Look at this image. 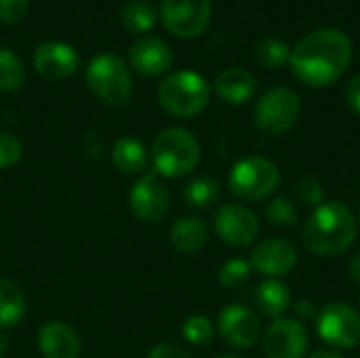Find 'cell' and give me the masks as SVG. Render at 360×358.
<instances>
[{"instance_id":"cell-7","label":"cell","mask_w":360,"mask_h":358,"mask_svg":"<svg viewBox=\"0 0 360 358\" xmlns=\"http://www.w3.org/2000/svg\"><path fill=\"white\" fill-rule=\"evenodd\" d=\"M302 101L300 95L289 87L268 89L255 103L253 122L266 135H283L293 129L300 120Z\"/></svg>"},{"instance_id":"cell-34","label":"cell","mask_w":360,"mask_h":358,"mask_svg":"<svg viewBox=\"0 0 360 358\" xmlns=\"http://www.w3.org/2000/svg\"><path fill=\"white\" fill-rule=\"evenodd\" d=\"M346 101H348L350 110L356 116H360V74L348 82V87H346Z\"/></svg>"},{"instance_id":"cell-27","label":"cell","mask_w":360,"mask_h":358,"mask_svg":"<svg viewBox=\"0 0 360 358\" xmlns=\"http://www.w3.org/2000/svg\"><path fill=\"white\" fill-rule=\"evenodd\" d=\"M251 274H253L251 264L247 260L234 257L221 264V268L217 270V281L226 289H240L249 283Z\"/></svg>"},{"instance_id":"cell-8","label":"cell","mask_w":360,"mask_h":358,"mask_svg":"<svg viewBox=\"0 0 360 358\" xmlns=\"http://www.w3.org/2000/svg\"><path fill=\"white\" fill-rule=\"evenodd\" d=\"M316 333L331 348H356L360 344V312L350 304L331 302L316 317Z\"/></svg>"},{"instance_id":"cell-5","label":"cell","mask_w":360,"mask_h":358,"mask_svg":"<svg viewBox=\"0 0 360 358\" xmlns=\"http://www.w3.org/2000/svg\"><path fill=\"white\" fill-rule=\"evenodd\" d=\"M211 99L209 82L192 70H179L162 78L158 87L160 106L177 118L198 116Z\"/></svg>"},{"instance_id":"cell-29","label":"cell","mask_w":360,"mask_h":358,"mask_svg":"<svg viewBox=\"0 0 360 358\" xmlns=\"http://www.w3.org/2000/svg\"><path fill=\"white\" fill-rule=\"evenodd\" d=\"M266 219L272 224V226H278V228H291L297 224V209H295V203L287 196H276L272 198L268 205H266Z\"/></svg>"},{"instance_id":"cell-35","label":"cell","mask_w":360,"mask_h":358,"mask_svg":"<svg viewBox=\"0 0 360 358\" xmlns=\"http://www.w3.org/2000/svg\"><path fill=\"white\" fill-rule=\"evenodd\" d=\"M293 310H295V314H297L300 319H312V317L316 314V308H314V304H312V302H308V300H302V302H297V304L293 306Z\"/></svg>"},{"instance_id":"cell-25","label":"cell","mask_w":360,"mask_h":358,"mask_svg":"<svg viewBox=\"0 0 360 358\" xmlns=\"http://www.w3.org/2000/svg\"><path fill=\"white\" fill-rule=\"evenodd\" d=\"M25 82V68L17 53L11 49H0V91L15 93Z\"/></svg>"},{"instance_id":"cell-16","label":"cell","mask_w":360,"mask_h":358,"mask_svg":"<svg viewBox=\"0 0 360 358\" xmlns=\"http://www.w3.org/2000/svg\"><path fill=\"white\" fill-rule=\"evenodd\" d=\"M129 63L141 76H148V78L162 76L173 65V51L162 38L146 36L131 44Z\"/></svg>"},{"instance_id":"cell-11","label":"cell","mask_w":360,"mask_h":358,"mask_svg":"<svg viewBox=\"0 0 360 358\" xmlns=\"http://www.w3.org/2000/svg\"><path fill=\"white\" fill-rule=\"evenodd\" d=\"M160 19L177 38H196L211 21L209 0H162Z\"/></svg>"},{"instance_id":"cell-40","label":"cell","mask_w":360,"mask_h":358,"mask_svg":"<svg viewBox=\"0 0 360 358\" xmlns=\"http://www.w3.org/2000/svg\"><path fill=\"white\" fill-rule=\"evenodd\" d=\"M359 222H360V205H359Z\"/></svg>"},{"instance_id":"cell-37","label":"cell","mask_w":360,"mask_h":358,"mask_svg":"<svg viewBox=\"0 0 360 358\" xmlns=\"http://www.w3.org/2000/svg\"><path fill=\"white\" fill-rule=\"evenodd\" d=\"M308 358H344L342 354H338V352H333V350H316V352H312Z\"/></svg>"},{"instance_id":"cell-28","label":"cell","mask_w":360,"mask_h":358,"mask_svg":"<svg viewBox=\"0 0 360 358\" xmlns=\"http://www.w3.org/2000/svg\"><path fill=\"white\" fill-rule=\"evenodd\" d=\"M181 335L192 346H207V344H211L215 329H213V323L205 314H192L184 321Z\"/></svg>"},{"instance_id":"cell-24","label":"cell","mask_w":360,"mask_h":358,"mask_svg":"<svg viewBox=\"0 0 360 358\" xmlns=\"http://www.w3.org/2000/svg\"><path fill=\"white\" fill-rule=\"evenodd\" d=\"M120 21L122 27L129 32H150L156 25V8L146 2V0H131L129 4H124L122 13H120Z\"/></svg>"},{"instance_id":"cell-6","label":"cell","mask_w":360,"mask_h":358,"mask_svg":"<svg viewBox=\"0 0 360 358\" xmlns=\"http://www.w3.org/2000/svg\"><path fill=\"white\" fill-rule=\"evenodd\" d=\"M281 186L278 167L264 156H247L238 160L228 175L230 192L245 203L266 200Z\"/></svg>"},{"instance_id":"cell-22","label":"cell","mask_w":360,"mask_h":358,"mask_svg":"<svg viewBox=\"0 0 360 358\" xmlns=\"http://www.w3.org/2000/svg\"><path fill=\"white\" fill-rule=\"evenodd\" d=\"M25 295L17 283L0 276V331L11 329L25 317Z\"/></svg>"},{"instance_id":"cell-18","label":"cell","mask_w":360,"mask_h":358,"mask_svg":"<svg viewBox=\"0 0 360 358\" xmlns=\"http://www.w3.org/2000/svg\"><path fill=\"white\" fill-rule=\"evenodd\" d=\"M213 89L219 95V99H224L226 103L240 106L255 95L257 80L245 68H226L215 76Z\"/></svg>"},{"instance_id":"cell-32","label":"cell","mask_w":360,"mask_h":358,"mask_svg":"<svg viewBox=\"0 0 360 358\" xmlns=\"http://www.w3.org/2000/svg\"><path fill=\"white\" fill-rule=\"evenodd\" d=\"M30 11V0H0V21L19 23Z\"/></svg>"},{"instance_id":"cell-10","label":"cell","mask_w":360,"mask_h":358,"mask_svg":"<svg viewBox=\"0 0 360 358\" xmlns=\"http://www.w3.org/2000/svg\"><path fill=\"white\" fill-rule=\"evenodd\" d=\"M129 207L143 224H158L171 209V194L156 173L141 175L129 192Z\"/></svg>"},{"instance_id":"cell-21","label":"cell","mask_w":360,"mask_h":358,"mask_svg":"<svg viewBox=\"0 0 360 358\" xmlns=\"http://www.w3.org/2000/svg\"><path fill=\"white\" fill-rule=\"evenodd\" d=\"M112 162L124 175H139L148 167V150L137 137L124 135L112 146Z\"/></svg>"},{"instance_id":"cell-20","label":"cell","mask_w":360,"mask_h":358,"mask_svg":"<svg viewBox=\"0 0 360 358\" xmlns=\"http://www.w3.org/2000/svg\"><path fill=\"white\" fill-rule=\"evenodd\" d=\"M255 304L268 319H281L293 304V295L287 283L281 279H266L255 291Z\"/></svg>"},{"instance_id":"cell-13","label":"cell","mask_w":360,"mask_h":358,"mask_svg":"<svg viewBox=\"0 0 360 358\" xmlns=\"http://www.w3.org/2000/svg\"><path fill=\"white\" fill-rule=\"evenodd\" d=\"M297 262H300V255H297L295 245L276 236L259 241L249 255L251 270L266 279L287 276L289 272H293Z\"/></svg>"},{"instance_id":"cell-12","label":"cell","mask_w":360,"mask_h":358,"mask_svg":"<svg viewBox=\"0 0 360 358\" xmlns=\"http://www.w3.org/2000/svg\"><path fill=\"white\" fill-rule=\"evenodd\" d=\"M262 348L266 358H304L310 348V335L297 319L281 317L266 329Z\"/></svg>"},{"instance_id":"cell-15","label":"cell","mask_w":360,"mask_h":358,"mask_svg":"<svg viewBox=\"0 0 360 358\" xmlns=\"http://www.w3.org/2000/svg\"><path fill=\"white\" fill-rule=\"evenodd\" d=\"M34 70L46 80H65L76 74L80 65L78 53L61 40H46L36 46L34 55Z\"/></svg>"},{"instance_id":"cell-19","label":"cell","mask_w":360,"mask_h":358,"mask_svg":"<svg viewBox=\"0 0 360 358\" xmlns=\"http://www.w3.org/2000/svg\"><path fill=\"white\" fill-rule=\"evenodd\" d=\"M207 236H209V228L196 215L179 217L169 230V241H171L173 249L179 253H186V255L200 251L207 243Z\"/></svg>"},{"instance_id":"cell-31","label":"cell","mask_w":360,"mask_h":358,"mask_svg":"<svg viewBox=\"0 0 360 358\" xmlns=\"http://www.w3.org/2000/svg\"><path fill=\"white\" fill-rule=\"evenodd\" d=\"M21 141L8 131H0V171L15 167L21 160Z\"/></svg>"},{"instance_id":"cell-23","label":"cell","mask_w":360,"mask_h":358,"mask_svg":"<svg viewBox=\"0 0 360 358\" xmlns=\"http://www.w3.org/2000/svg\"><path fill=\"white\" fill-rule=\"evenodd\" d=\"M219 192H221V186L215 177L200 175V177H194L192 181L186 184L184 200L192 209H205L219 198Z\"/></svg>"},{"instance_id":"cell-36","label":"cell","mask_w":360,"mask_h":358,"mask_svg":"<svg viewBox=\"0 0 360 358\" xmlns=\"http://www.w3.org/2000/svg\"><path fill=\"white\" fill-rule=\"evenodd\" d=\"M348 274L354 283H360V251L348 262Z\"/></svg>"},{"instance_id":"cell-38","label":"cell","mask_w":360,"mask_h":358,"mask_svg":"<svg viewBox=\"0 0 360 358\" xmlns=\"http://www.w3.org/2000/svg\"><path fill=\"white\" fill-rule=\"evenodd\" d=\"M6 350H8V340L0 333V358H4Z\"/></svg>"},{"instance_id":"cell-17","label":"cell","mask_w":360,"mask_h":358,"mask_svg":"<svg viewBox=\"0 0 360 358\" xmlns=\"http://www.w3.org/2000/svg\"><path fill=\"white\" fill-rule=\"evenodd\" d=\"M38 350L44 358H80L82 340L63 321H46L38 329Z\"/></svg>"},{"instance_id":"cell-26","label":"cell","mask_w":360,"mask_h":358,"mask_svg":"<svg viewBox=\"0 0 360 358\" xmlns=\"http://www.w3.org/2000/svg\"><path fill=\"white\" fill-rule=\"evenodd\" d=\"M257 59L270 70H278L289 63L291 49L283 38H266L257 44Z\"/></svg>"},{"instance_id":"cell-14","label":"cell","mask_w":360,"mask_h":358,"mask_svg":"<svg viewBox=\"0 0 360 358\" xmlns=\"http://www.w3.org/2000/svg\"><path fill=\"white\" fill-rule=\"evenodd\" d=\"M219 335L224 342L236 350L251 348L262 338V321L255 310L243 304H230L219 312L217 319Z\"/></svg>"},{"instance_id":"cell-3","label":"cell","mask_w":360,"mask_h":358,"mask_svg":"<svg viewBox=\"0 0 360 358\" xmlns=\"http://www.w3.org/2000/svg\"><path fill=\"white\" fill-rule=\"evenodd\" d=\"M152 167L158 175L181 179L190 175L200 162V143L184 127H169L160 131L152 143Z\"/></svg>"},{"instance_id":"cell-4","label":"cell","mask_w":360,"mask_h":358,"mask_svg":"<svg viewBox=\"0 0 360 358\" xmlns=\"http://www.w3.org/2000/svg\"><path fill=\"white\" fill-rule=\"evenodd\" d=\"M89 91L110 108H122L133 97V78L124 59L114 53L95 55L84 72Z\"/></svg>"},{"instance_id":"cell-30","label":"cell","mask_w":360,"mask_h":358,"mask_svg":"<svg viewBox=\"0 0 360 358\" xmlns=\"http://www.w3.org/2000/svg\"><path fill=\"white\" fill-rule=\"evenodd\" d=\"M295 196H297L302 207L312 209V211L325 203V190H323L321 181L316 177H310V175L302 177L295 184Z\"/></svg>"},{"instance_id":"cell-9","label":"cell","mask_w":360,"mask_h":358,"mask_svg":"<svg viewBox=\"0 0 360 358\" xmlns=\"http://www.w3.org/2000/svg\"><path fill=\"white\" fill-rule=\"evenodd\" d=\"M213 230L224 245L232 249H243L253 245L255 238L259 236V219L249 207L238 203H228L215 211Z\"/></svg>"},{"instance_id":"cell-39","label":"cell","mask_w":360,"mask_h":358,"mask_svg":"<svg viewBox=\"0 0 360 358\" xmlns=\"http://www.w3.org/2000/svg\"><path fill=\"white\" fill-rule=\"evenodd\" d=\"M217 358H245V357H238V354H221V357Z\"/></svg>"},{"instance_id":"cell-1","label":"cell","mask_w":360,"mask_h":358,"mask_svg":"<svg viewBox=\"0 0 360 358\" xmlns=\"http://www.w3.org/2000/svg\"><path fill=\"white\" fill-rule=\"evenodd\" d=\"M352 59L350 38L335 27H323L304 36L291 51L289 65L308 87L323 89L338 82Z\"/></svg>"},{"instance_id":"cell-33","label":"cell","mask_w":360,"mask_h":358,"mask_svg":"<svg viewBox=\"0 0 360 358\" xmlns=\"http://www.w3.org/2000/svg\"><path fill=\"white\" fill-rule=\"evenodd\" d=\"M148 358H192L184 348L175 344H158L150 350Z\"/></svg>"},{"instance_id":"cell-2","label":"cell","mask_w":360,"mask_h":358,"mask_svg":"<svg viewBox=\"0 0 360 358\" xmlns=\"http://www.w3.org/2000/svg\"><path fill=\"white\" fill-rule=\"evenodd\" d=\"M359 234L354 213L340 200H325L312 211L304 226V245L316 257H338L346 253Z\"/></svg>"}]
</instances>
